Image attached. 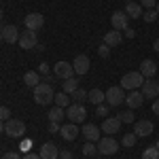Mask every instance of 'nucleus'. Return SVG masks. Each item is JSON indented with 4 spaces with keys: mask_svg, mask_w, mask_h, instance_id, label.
<instances>
[{
    "mask_svg": "<svg viewBox=\"0 0 159 159\" xmlns=\"http://www.w3.org/2000/svg\"><path fill=\"white\" fill-rule=\"evenodd\" d=\"M117 151H119V142L115 138L106 136V138H100L98 140V153L100 155H115Z\"/></svg>",
    "mask_w": 159,
    "mask_h": 159,
    "instance_id": "nucleus-7",
    "label": "nucleus"
},
{
    "mask_svg": "<svg viewBox=\"0 0 159 159\" xmlns=\"http://www.w3.org/2000/svg\"><path fill=\"white\" fill-rule=\"evenodd\" d=\"M142 102H144V96H142V91H138V89L129 91V93L125 96V104H127L132 110L138 108V106H142Z\"/></svg>",
    "mask_w": 159,
    "mask_h": 159,
    "instance_id": "nucleus-17",
    "label": "nucleus"
},
{
    "mask_svg": "<svg viewBox=\"0 0 159 159\" xmlns=\"http://www.w3.org/2000/svg\"><path fill=\"white\" fill-rule=\"evenodd\" d=\"M55 104H57L60 108H68V106H70V96H68L66 91L57 93V96H55Z\"/></svg>",
    "mask_w": 159,
    "mask_h": 159,
    "instance_id": "nucleus-27",
    "label": "nucleus"
},
{
    "mask_svg": "<svg viewBox=\"0 0 159 159\" xmlns=\"http://www.w3.org/2000/svg\"><path fill=\"white\" fill-rule=\"evenodd\" d=\"M24 24L28 30H40L43 25H45V17L40 15V13H30V15H25V19H24Z\"/></svg>",
    "mask_w": 159,
    "mask_h": 159,
    "instance_id": "nucleus-9",
    "label": "nucleus"
},
{
    "mask_svg": "<svg viewBox=\"0 0 159 159\" xmlns=\"http://www.w3.org/2000/svg\"><path fill=\"white\" fill-rule=\"evenodd\" d=\"M60 129H61V125H60V123H55V121H49V132H51V134H57Z\"/></svg>",
    "mask_w": 159,
    "mask_h": 159,
    "instance_id": "nucleus-38",
    "label": "nucleus"
},
{
    "mask_svg": "<svg viewBox=\"0 0 159 159\" xmlns=\"http://www.w3.org/2000/svg\"><path fill=\"white\" fill-rule=\"evenodd\" d=\"M4 132V121H0V134Z\"/></svg>",
    "mask_w": 159,
    "mask_h": 159,
    "instance_id": "nucleus-47",
    "label": "nucleus"
},
{
    "mask_svg": "<svg viewBox=\"0 0 159 159\" xmlns=\"http://www.w3.org/2000/svg\"><path fill=\"white\" fill-rule=\"evenodd\" d=\"M24 159H40V155H36V153H25Z\"/></svg>",
    "mask_w": 159,
    "mask_h": 159,
    "instance_id": "nucleus-43",
    "label": "nucleus"
},
{
    "mask_svg": "<svg viewBox=\"0 0 159 159\" xmlns=\"http://www.w3.org/2000/svg\"><path fill=\"white\" fill-rule=\"evenodd\" d=\"M157 17H159V15H157V11H155V9H147V11L142 13V19H144L147 24H153Z\"/></svg>",
    "mask_w": 159,
    "mask_h": 159,
    "instance_id": "nucleus-32",
    "label": "nucleus"
},
{
    "mask_svg": "<svg viewBox=\"0 0 159 159\" xmlns=\"http://www.w3.org/2000/svg\"><path fill=\"white\" fill-rule=\"evenodd\" d=\"M104 93H106L108 106H121L125 102V89L123 87H108V91H104Z\"/></svg>",
    "mask_w": 159,
    "mask_h": 159,
    "instance_id": "nucleus-4",
    "label": "nucleus"
},
{
    "mask_svg": "<svg viewBox=\"0 0 159 159\" xmlns=\"http://www.w3.org/2000/svg\"><path fill=\"white\" fill-rule=\"evenodd\" d=\"M136 140H138V136H136L134 132H129V134H125V136H123L121 144H123L125 148H129V147H134V144H136Z\"/></svg>",
    "mask_w": 159,
    "mask_h": 159,
    "instance_id": "nucleus-28",
    "label": "nucleus"
},
{
    "mask_svg": "<svg viewBox=\"0 0 159 159\" xmlns=\"http://www.w3.org/2000/svg\"><path fill=\"white\" fill-rule=\"evenodd\" d=\"M96 115L98 117H106L108 115V104H98L96 106Z\"/></svg>",
    "mask_w": 159,
    "mask_h": 159,
    "instance_id": "nucleus-34",
    "label": "nucleus"
},
{
    "mask_svg": "<svg viewBox=\"0 0 159 159\" xmlns=\"http://www.w3.org/2000/svg\"><path fill=\"white\" fill-rule=\"evenodd\" d=\"M60 134L64 140H68V142H72V140H76V136L81 134V129L76 127V123H66V125H61Z\"/></svg>",
    "mask_w": 159,
    "mask_h": 159,
    "instance_id": "nucleus-14",
    "label": "nucleus"
},
{
    "mask_svg": "<svg viewBox=\"0 0 159 159\" xmlns=\"http://www.w3.org/2000/svg\"><path fill=\"white\" fill-rule=\"evenodd\" d=\"M117 117H119V121H121V123H134V121H136V117H134V112H132V108L125 110V112H119Z\"/></svg>",
    "mask_w": 159,
    "mask_h": 159,
    "instance_id": "nucleus-30",
    "label": "nucleus"
},
{
    "mask_svg": "<svg viewBox=\"0 0 159 159\" xmlns=\"http://www.w3.org/2000/svg\"><path fill=\"white\" fill-rule=\"evenodd\" d=\"M142 159H159V148L157 147H148L142 153Z\"/></svg>",
    "mask_w": 159,
    "mask_h": 159,
    "instance_id": "nucleus-31",
    "label": "nucleus"
},
{
    "mask_svg": "<svg viewBox=\"0 0 159 159\" xmlns=\"http://www.w3.org/2000/svg\"><path fill=\"white\" fill-rule=\"evenodd\" d=\"M0 21H2V9H0Z\"/></svg>",
    "mask_w": 159,
    "mask_h": 159,
    "instance_id": "nucleus-50",
    "label": "nucleus"
},
{
    "mask_svg": "<svg viewBox=\"0 0 159 159\" xmlns=\"http://www.w3.org/2000/svg\"><path fill=\"white\" fill-rule=\"evenodd\" d=\"M9 117H11V110L7 106H0V121H9Z\"/></svg>",
    "mask_w": 159,
    "mask_h": 159,
    "instance_id": "nucleus-36",
    "label": "nucleus"
},
{
    "mask_svg": "<svg viewBox=\"0 0 159 159\" xmlns=\"http://www.w3.org/2000/svg\"><path fill=\"white\" fill-rule=\"evenodd\" d=\"M96 153H98V144H93V142L83 144V155H85V157H93Z\"/></svg>",
    "mask_w": 159,
    "mask_h": 159,
    "instance_id": "nucleus-29",
    "label": "nucleus"
},
{
    "mask_svg": "<svg viewBox=\"0 0 159 159\" xmlns=\"http://www.w3.org/2000/svg\"><path fill=\"white\" fill-rule=\"evenodd\" d=\"M66 117H68V121L70 123H83L87 117V110L83 104H79V102H72L68 108H66Z\"/></svg>",
    "mask_w": 159,
    "mask_h": 159,
    "instance_id": "nucleus-2",
    "label": "nucleus"
},
{
    "mask_svg": "<svg viewBox=\"0 0 159 159\" xmlns=\"http://www.w3.org/2000/svg\"><path fill=\"white\" fill-rule=\"evenodd\" d=\"M60 159H72V153L70 151H60Z\"/></svg>",
    "mask_w": 159,
    "mask_h": 159,
    "instance_id": "nucleus-39",
    "label": "nucleus"
},
{
    "mask_svg": "<svg viewBox=\"0 0 159 159\" xmlns=\"http://www.w3.org/2000/svg\"><path fill=\"white\" fill-rule=\"evenodd\" d=\"M76 89H79V81H76L74 76H70V79H66V81H64V91H66L68 96H72Z\"/></svg>",
    "mask_w": 159,
    "mask_h": 159,
    "instance_id": "nucleus-25",
    "label": "nucleus"
},
{
    "mask_svg": "<svg viewBox=\"0 0 159 159\" xmlns=\"http://www.w3.org/2000/svg\"><path fill=\"white\" fill-rule=\"evenodd\" d=\"M155 11H157V15H159V2H157V7H155Z\"/></svg>",
    "mask_w": 159,
    "mask_h": 159,
    "instance_id": "nucleus-48",
    "label": "nucleus"
},
{
    "mask_svg": "<svg viewBox=\"0 0 159 159\" xmlns=\"http://www.w3.org/2000/svg\"><path fill=\"white\" fill-rule=\"evenodd\" d=\"M119 127H121V121H119V117H106L100 129H102V132H106L108 136H112V134H117V132H119Z\"/></svg>",
    "mask_w": 159,
    "mask_h": 159,
    "instance_id": "nucleus-15",
    "label": "nucleus"
},
{
    "mask_svg": "<svg viewBox=\"0 0 159 159\" xmlns=\"http://www.w3.org/2000/svg\"><path fill=\"white\" fill-rule=\"evenodd\" d=\"M125 36H127V38H134V36H136V32L132 30V28H125Z\"/></svg>",
    "mask_w": 159,
    "mask_h": 159,
    "instance_id": "nucleus-44",
    "label": "nucleus"
},
{
    "mask_svg": "<svg viewBox=\"0 0 159 159\" xmlns=\"http://www.w3.org/2000/svg\"><path fill=\"white\" fill-rule=\"evenodd\" d=\"M153 49H155V51H157V53H159V38H157V40H155V43H153Z\"/></svg>",
    "mask_w": 159,
    "mask_h": 159,
    "instance_id": "nucleus-46",
    "label": "nucleus"
},
{
    "mask_svg": "<svg viewBox=\"0 0 159 159\" xmlns=\"http://www.w3.org/2000/svg\"><path fill=\"white\" fill-rule=\"evenodd\" d=\"M127 21H129V17H127V13H125V11H115V13H112V17H110L112 28L119 30V32L127 28Z\"/></svg>",
    "mask_w": 159,
    "mask_h": 159,
    "instance_id": "nucleus-12",
    "label": "nucleus"
},
{
    "mask_svg": "<svg viewBox=\"0 0 159 159\" xmlns=\"http://www.w3.org/2000/svg\"><path fill=\"white\" fill-rule=\"evenodd\" d=\"M142 81H144V76L140 72H127V74H123V79H121V87L125 91H134L138 87H142Z\"/></svg>",
    "mask_w": 159,
    "mask_h": 159,
    "instance_id": "nucleus-3",
    "label": "nucleus"
},
{
    "mask_svg": "<svg viewBox=\"0 0 159 159\" xmlns=\"http://www.w3.org/2000/svg\"><path fill=\"white\" fill-rule=\"evenodd\" d=\"M24 83L28 87H32V89H34L36 85H40V74H38V72H25L24 74Z\"/></svg>",
    "mask_w": 159,
    "mask_h": 159,
    "instance_id": "nucleus-24",
    "label": "nucleus"
},
{
    "mask_svg": "<svg viewBox=\"0 0 159 159\" xmlns=\"http://www.w3.org/2000/svg\"><path fill=\"white\" fill-rule=\"evenodd\" d=\"M98 53H100V57H108L110 55V47L106 45V43H102V45L98 47Z\"/></svg>",
    "mask_w": 159,
    "mask_h": 159,
    "instance_id": "nucleus-35",
    "label": "nucleus"
},
{
    "mask_svg": "<svg viewBox=\"0 0 159 159\" xmlns=\"http://www.w3.org/2000/svg\"><path fill=\"white\" fill-rule=\"evenodd\" d=\"M140 7H144V9H155V7H157V0H140Z\"/></svg>",
    "mask_w": 159,
    "mask_h": 159,
    "instance_id": "nucleus-37",
    "label": "nucleus"
},
{
    "mask_svg": "<svg viewBox=\"0 0 159 159\" xmlns=\"http://www.w3.org/2000/svg\"><path fill=\"white\" fill-rule=\"evenodd\" d=\"M155 147H157V148H159V140H157V142H155Z\"/></svg>",
    "mask_w": 159,
    "mask_h": 159,
    "instance_id": "nucleus-51",
    "label": "nucleus"
},
{
    "mask_svg": "<svg viewBox=\"0 0 159 159\" xmlns=\"http://www.w3.org/2000/svg\"><path fill=\"white\" fill-rule=\"evenodd\" d=\"M55 100V91L49 83H40V85L34 87V102L38 106H47Z\"/></svg>",
    "mask_w": 159,
    "mask_h": 159,
    "instance_id": "nucleus-1",
    "label": "nucleus"
},
{
    "mask_svg": "<svg viewBox=\"0 0 159 159\" xmlns=\"http://www.w3.org/2000/svg\"><path fill=\"white\" fill-rule=\"evenodd\" d=\"M2 30H4V25H2V24H0V32H2Z\"/></svg>",
    "mask_w": 159,
    "mask_h": 159,
    "instance_id": "nucleus-49",
    "label": "nucleus"
},
{
    "mask_svg": "<svg viewBox=\"0 0 159 159\" xmlns=\"http://www.w3.org/2000/svg\"><path fill=\"white\" fill-rule=\"evenodd\" d=\"M17 45H19L21 49H36V45H38V36H36V32H34V30H28V28H25L24 32L19 34V40H17Z\"/></svg>",
    "mask_w": 159,
    "mask_h": 159,
    "instance_id": "nucleus-5",
    "label": "nucleus"
},
{
    "mask_svg": "<svg viewBox=\"0 0 159 159\" xmlns=\"http://www.w3.org/2000/svg\"><path fill=\"white\" fill-rule=\"evenodd\" d=\"M40 159H60V148L53 142H45L40 147Z\"/></svg>",
    "mask_w": 159,
    "mask_h": 159,
    "instance_id": "nucleus-16",
    "label": "nucleus"
},
{
    "mask_svg": "<svg viewBox=\"0 0 159 159\" xmlns=\"http://www.w3.org/2000/svg\"><path fill=\"white\" fill-rule=\"evenodd\" d=\"M72 100H74V102H79V104H83V102L87 100V91L79 87V89H76V91L72 93Z\"/></svg>",
    "mask_w": 159,
    "mask_h": 159,
    "instance_id": "nucleus-33",
    "label": "nucleus"
},
{
    "mask_svg": "<svg viewBox=\"0 0 159 159\" xmlns=\"http://www.w3.org/2000/svg\"><path fill=\"white\" fill-rule=\"evenodd\" d=\"M153 112H155V115H159V98L153 102Z\"/></svg>",
    "mask_w": 159,
    "mask_h": 159,
    "instance_id": "nucleus-45",
    "label": "nucleus"
},
{
    "mask_svg": "<svg viewBox=\"0 0 159 159\" xmlns=\"http://www.w3.org/2000/svg\"><path fill=\"white\" fill-rule=\"evenodd\" d=\"M89 66H91V61L87 55H76L72 61V68H74V74H87L89 72Z\"/></svg>",
    "mask_w": 159,
    "mask_h": 159,
    "instance_id": "nucleus-13",
    "label": "nucleus"
},
{
    "mask_svg": "<svg viewBox=\"0 0 159 159\" xmlns=\"http://www.w3.org/2000/svg\"><path fill=\"white\" fill-rule=\"evenodd\" d=\"M53 74L57 76V79H70V76H74V68L70 61H57L55 66H53Z\"/></svg>",
    "mask_w": 159,
    "mask_h": 159,
    "instance_id": "nucleus-8",
    "label": "nucleus"
},
{
    "mask_svg": "<svg viewBox=\"0 0 159 159\" xmlns=\"http://www.w3.org/2000/svg\"><path fill=\"white\" fill-rule=\"evenodd\" d=\"M142 96H144V100L147 98L157 100L159 98V81H153V79L144 81V83H142Z\"/></svg>",
    "mask_w": 159,
    "mask_h": 159,
    "instance_id": "nucleus-10",
    "label": "nucleus"
},
{
    "mask_svg": "<svg viewBox=\"0 0 159 159\" xmlns=\"http://www.w3.org/2000/svg\"><path fill=\"white\" fill-rule=\"evenodd\" d=\"M30 144H32L30 140H24V142L19 144V148H21V151H28V148H30Z\"/></svg>",
    "mask_w": 159,
    "mask_h": 159,
    "instance_id": "nucleus-42",
    "label": "nucleus"
},
{
    "mask_svg": "<svg viewBox=\"0 0 159 159\" xmlns=\"http://www.w3.org/2000/svg\"><path fill=\"white\" fill-rule=\"evenodd\" d=\"M4 132L11 138H19V136L25 134V123L21 119H9V121L4 123Z\"/></svg>",
    "mask_w": 159,
    "mask_h": 159,
    "instance_id": "nucleus-6",
    "label": "nucleus"
},
{
    "mask_svg": "<svg viewBox=\"0 0 159 159\" xmlns=\"http://www.w3.org/2000/svg\"><path fill=\"white\" fill-rule=\"evenodd\" d=\"M138 72L142 74L144 79H153V76L157 74V64H155L153 60H144L142 64H140V70H138Z\"/></svg>",
    "mask_w": 159,
    "mask_h": 159,
    "instance_id": "nucleus-20",
    "label": "nucleus"
},
{
    "mask_svg": "<svg viewBox=\"0 0 159 159\" xmlns=\"http://www.w3.org/2000/svg\"><path fill=\"white\" fill-rule=\"evenodd\" d=\"M38 74H49V66H47V64H40V68H38Z\"/></svg>",
    "mask_w": 159,
    "mask_h": 159,
    "instance_id": "nucleus-41",
    "label": "nucleus"
},
{
    "mask_svg": "<svg viewBox=\"0 0 159 159\" xmlns=\"http://www.w3.org/2000/svg\"><path fill=\"white\" fill-rule=\"evenodd\" d=\"M121 40H123V34L119 32V30H110V32L104 34V43H106L108 47H117V45H121Z\"/></svg>",
    "mask_w": 159,
    "mask_h": 159,
    "instance_id": "nucleus-21",
    "label": "nucleus"
},
{
    "mask_svg": "<svg viewBox=\"0 0 159 159\" xmlns=\"http://www.w3.org/2000/svg\"><path fill=\"white\" fill-rule=\"evenodd\" d=\"M81 134L87 138V142H98L100 138H102V136H100V134H102V129L96 127V125H91V123H87L85 127L81 129Z\"/></svg>",
    "mask_w": 159,
    "mask_h": 159,
    "instance_id": "nucleus-19",
    "label": "nucleus"
},
{
    "mask_svg": "<svg viewBox=\"0 0 159 159\" xmlns=\"http://www.w3.org/2000/svg\"><path fill=\"white\" fill-rule=\"evenodd\" d=\"M66 117V110L60 108V106H55V108H51L49 110V121H55V123H60L61 119Z\"/></svg>",
    "mask_w": 159,
    "mask_h": 159,
    "instance_id": "nucleus-26",
    "label": "nucleus"
},
{
    "mask_svg": "<svg viewBox=\"0 0 159 159\" xmlns=\"http://www.w3.org/2000/svg\"><path fill=\"white\" fill-rule=\"evenodd\" d=\"M125 13H127L129 19L142 17V7H140V2H127V4H125Z\"/></svg>",
    "mask_w": 159,
    "mask_h": 159,
    "instance_id": "nucleus-23",
    "label": "nucleus"
},
{
    "mask_svg": "<svg viewBox=\"0 0 159 159\" xmlns=\"http://www.w3.org/2000/svg\"><path fill=\"white\" fill-rule=\"evenodd\" d=\"M0 38L7 40V43H17V40H19V30H17V25H13V24L4 25V30L0 32Z\"/></svg>",
    "mask_w": 159,
    "mask_h": 159,
    "instance_id": "nucleus-18",
    "label": "nucleus"
},
{
    "mask_svg": "<svg viewBox=\"0 0 159 159\" xmlns=\"http://www.w3.org/2000/svg\"><path fill=\"white\" fill-rule=\"evenodd\" d=\"M125 2H134V0H125Z\"/></svg>",
    "mask_w": 159,
    "mask_h": 159,
    "instance_id": "nucleus-52",
    "label": "nucleus"
},
{
    "mask_svg": "<svg viewBox=\"0 0 159 159\" xmlns=\"http://www.w3.org/2000/svg\"><path fill=\"white\" fill-rule=\"evenodd\" d=\"M2 159H21V157H19V153H4Z\"/></svg>",
    "mask_w": 159,
    "mask_h": 159,
    "instance_id": "nucleus-40",
    "label": "nucleus"
},
{
    "mask_svg": "<svg viewBox=\"0 0 159 159\" xmlns=\"http://www.w3.org/2000/svg\"><path fill=\"white\" fill-rule=\"evenodd\" d=\"M87 100H89L93 106H98V104H104V102H106V93H104L102 89H91V91H87Z\"/></svg>",
    "mask_w": 159,
    "mask_h": 159,
    "instance_id": "nucleus-22",
    "label": "nucleus"
},
{
    "mask_svg": "<svg viewBox=\"0 0 159 159\" xmlns=\"http://www.w3.org/2000/svg\"><path fill=\"white\" fill-rule=\"evenodd\" d=\"M134 134L138 138H147V136L153 134V123L148 119H142V121H134Z\"/></svg>",
    "mask_w": 159,
    "mask_h": 159,
    "instance_id": "nucleus-11",
    "label": "nucleus"
}]
</instances>
